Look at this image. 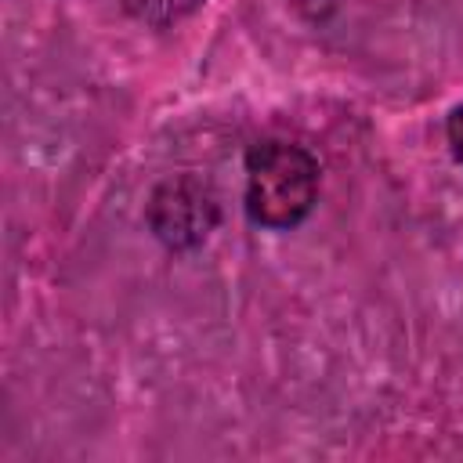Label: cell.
<instances>
[{
	"label": "cell",
	"mask_w": 463,
	"mask_h": 463,
	"mask_svg": "<svg viewBox=\"0 0 463 463\" xmlns=\"http://www.w3.org/2000/svg\"><path fill=\"white\" fill-rule=\"evenodd\" d=\"M318 203V159L286 137H264L246 152V213L268 232H289Z\"/></svg>",
	"instance_id": "cell-1"
},
{
	"label": "cell",
	"mask_w": 463,
	"mask_h": 463,
	"mask_svg": "<svg viewBox=\"0 0 463 463\" xmlns=\"http://www.w3.org/2000/svg\"><path fill=\"white\" fill-rule=\"evenodd\" d=\"M213 224H217V199L206 188V181L170 177L148 199V228L170 250L199 246Z\"/></svg>",
	"instance_id": "cell-2"
},
{
	"label": "cell",
	"mask_w": 463,
	"mask_h": 463,
	"mask_svg": "<svg viewBox=\"0 0 463 463\" xmlns=\"http://www.w3.org/2000/svg\"><path fill=\"white\" fill-rule=\"evenodd\" d=\"M199 4H206V0H127L130 14H137L148 25H170L184 14H192Z\"/></svg>",
	"instance_id": "cell-3"
},
{
	"label": "cell",
	"mask_w": 463,
	"mask_h": 463,
	"mask_svg": "<svg viewBox=\"0 0 463 463\" xmlns=\"http://www.w3.org/2000/svg\"><path fill=\"white\" fill-rule=\"evenodd\" d=\"M445 137H449V148H452L456 163L463 166V101L449 112V119H445Z\"/></svg>",
	"instance_id": "cell-4"
}]
</instances>
